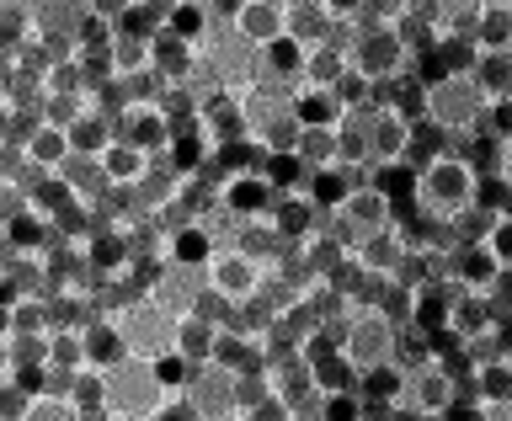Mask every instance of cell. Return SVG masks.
<instances>
[{"instance_id":"47","label":"cell","mask_w":512,"mask_h":421,"mask_svg":"<svg viewBox=\"0 0 512 421\" xmlns=\"http://www.w3.org/2000/svg\"><path fill=\"white\" fill-rule=\"evenodd\" d=\"M336 102H342V112H358V107H374V80H363L358 70H347L342 80H336Z\"/></svg>"},{"instance_id":"41","label":"cell","mask_w":512,"mask_h":421,"mask_svg":"<svg viewBox=\"0 0 512 421\" xmlns=\"http://www.w3.org/2000/svg\"><path fill=\"white\" fill-rule=\"evenodd\" d=\"M70 400H75L80 421H86V416L102 421V368H80L75 384H70Z\"/></svg>"},{"instance_id":"61","label":"cell","mask_w":512,"mask_h":421,"mask_svg":"<svg viewBox=\"0 0 512 421\" xmlns=\"http://www.w3.org/2000/svg\"><path fill=\"white\" fill-rule=\"evenodd\" d=\"M507 96H512V91H507Z\"/></svg>"},{"instance_id":"1","label":"cell","mask_w":512,"mask_h":421,"mask_svg":"<svg viewBox=\"0 0 512 421\" xmlns=\"http://www.w3.org/2000/svg\"><path fill=\"white\" fill-rule=\"evenodd\" d=\"M475 198H480V171L470 166V155L438 150V155H427L422 166L411 171V208L422 219L448 224L454 214H464Z\"/></svg>"},{"instance_id":"57","label":"cell","mask_w":512,"mask_h":421,"mask_svg":"<svg viewBox=\"0 0 512 421\" xmlns=\"http://www.w3.org/2000/svg\"><path fill=\"white\" fill-rule=\"evenodd\" d=\"M0 336H11V304H0Z\"/></svg>"},{"instance_id":"42","label":"cell","mask_w":512,"mask_h":421,"mask_svg":"<svg viewBox=\"0 0 512 421\" xmlns=\"http://www.w3.org/2000/svg\"><path fill=\"white\" fill-rule=\"evenodd\" d=\"M262 64H267V70H278V75H288V80H299V70H304V43H294V38L283 32L278 43L262 48Z\"/></svg>"},{"instance_id":"59","label":"cell","mask_w":512,"mask_h":421,"mask_svg":"<svg viewBox=\"0 0 512 421\" xmlns=\"http://www.w3.org/2000/svg\"><path fill=\"white\" fill-rule=\"evenodd\" d=\"M0 235H6V219H0Z\"/></svg>"},{"instance_id":"8","label":"cell","mask_w":512,"mask_h":421,"mask_svg":"<svg viewBox=\"0 0 512 421\" xmlns=\"http://www.w3.org/2000/svg\"><path fill=\"white\" fill-rule=\"evenodd\" d=\"M336 347H342V358L358 368V374H368V368L400 358V320H390L384 310H358L342 326V342Z\"/></svg>"},{"instance_id":"51","label":"cell","mask_w":512,"mask_h":421,"mask_svg":"<svg viewBox=\"0 0 512 421\" xmlns=\"http://www.w3.org/2000/svg\"><path fill=\"white\" fill-rule=\"evenodd\" d=\"M27 400H32V390H22L16 379H6L0 384V421H27Z\"/></svg>"},{"instance_id":"32","label":"cell","mask_w":512,"mask_h":421,"mask_svg":"<svg viewBox=\"0 0 512 421\" xmlns=\"http://www.w3.org/2000/svg\"><path fill=\"white\" fill-rule=\"evenodd\" d=\"M470 75L486 86V96H507L512 91V48H480Z\"/></svg>"},{"instance_id":"39","label":"cell","mask_w":512,"mask_h":421,"mask_svg":"<svg viewBox=\"0 0 512 421\" xmlns=\"http://www.w3.org/2000/svg\"><path fill=\"white\" fill-rule=\"evenodd\" d=\"M48 363L86 368V336H80V326H59V331H48Z\"/></svg>"},{"instance_id":"44","label":"cell","mask_w":512,"mask_h":421,"mask_svg":"<svg viewBox=\"0 0 512 421\" xmlns=\"http://www.w3.org/2000/svg\"><path fill=\"white\" fill-rule=\"evenodd\" d=\"M347 176H342V166H320L315 171V182H310V198L320 203V208H342V198H347Z\"/></svg>"},{"instance_id":"33","label":"cell","mask_w":512,"mask_h":421,"mask_svg":"<svg viewBox=\"0 0 512 421\" xmlns=\"http://www.w3.org/2000/svg\"><path fill=\"white\" fill-rule=\"evenodd\" d=\"M32 38H38L32 11L16 6V0H0V54H16V48H27Z\"/></svg>"},{"instance_id":"18","label":"cell","mask_w":512,"mask_h":421,"mask_svg":"<svg viewBox=\"0 0 512 421\" xmlns=\"http://www.w3.org/2000/svg\"><path fill=\"white\" fill-rule=\"evenodd\" d=\"M230 27H235L251 48H267V43H278L283 32H288V6H272V0H246Z\"/></svg>"},{"instance_id":"37","label":"cell","mask_w":512,"mask_h":421,"mask_svg":"<svg viewBox=\"0 0 512 421\" xmlns=\"http://www.w3.org/2000/svg\"><path fill=\"white\" fill-rule=\"evenodd\" d=\"M27 421H80V411H75V400L64 390H32Z\"/></svg>"},{"instance_id":"4","label":"cell","mask_w":512,"mask_h":421,"mask_svg":"<svg viewBox=\"0 0 512 421\" xmlns=\"http://www.w3.org/2000/svg\"><path fill=\"white\" fill-rule=\"evenodd\" d=\"M182 400L192 421H240V368H230L224 358L192 363Z\"/></svg>"},{"instance_id":"14","label":"cell","mask_w":512,"mask_h":421,"mask_svg":"<svg viewBox=\"0 0 512 421\" xmlns=\"http://www.w3.org/2000/svg\"><path fill=\"white\" fill-rule=\"evenodd\" d=\"M406 256H411V240H406V230H400V219L390 224V230L363 235L358 246H352V262H358L363 272H374V278H400Z\"/></svg>"},{"instance_id":"3","label":"cell","mask_w":512,"mask_h":421,"mask_svg":"<svg viewBox=\"0 0 512 421\" xmlns=\"http://www.w3.org/2000/svg\"><path fill=\"white\" fill-rule=\"evenodd\" d=\"M491 96L475 75H432L422 80V118L443 134H459V128H475L486 118Z\"/></svg>"},{"instance_id":"53","label":"cell","mask_w":512,"mask_h":421,"mask_svg":"<svg viewBox=\"0 0 512 421\" xmlns=\"http://www.w3.org/2000/svg\"><path fill=\"white\" fill-rule=\"evenodd\" d=\"M86 11H96V16H107V22L123 27V16L139 11V6H134V0H86Z\"/></svg>"},{"instance_id":"56","label":"cell","mask_w":512,"mask_h":421,"mask_svg":"<svg viewBox=\"0 0 512 421\" xmlns=\"http://www.w3.org/2000/svg\"><path fill=\"white\" fill-rule=\"evenodd\" d=\"M16 379V358H11V336H0V384Z\"/></svg>"},{"instance_id":"9","label":"cell","mask_w":512,"mask_h":421,"mask_svg":"<svg viewBox=\"0 0 512 421\" xmlns=\"http://www.w3.org/2000/svg\"><path fill=\"white\" fill-rule=\"evenodd\" d=\"M459 411V379L448 374L438 358L416 363L406 374V400H400L395 416H416V421H438V416H454Z\"/></svg>"},{"instance_id":"19","label":"cell","mask_w":512,"mask_h":421,"mask_svg":"<svg viewBox=\"0 0 512 421\" xmlns=\"http://www.w3.org/2000/svg\"><path fill=\"white\" fill-rule=\"evenodd\" d=\"M59 176L70 182V192L80 203H102L107 192H112V182H107V166H102V155H86V150H70L64 155V166H59Z\"/></svg>"},{"instance_id":"6","label":"cell","mask_w":512,"mask_h":421,"mask_svg":"<svg viewBox=\"0 0 512 421\" xmlns=\"http://www.w3.org/2000/svg\"><path fill=\"white\" fill-rule=\"evenodd\" d=\"M112 315V326H118V336H123V347H128V358H166V352L176 347V315H166L155 299H144V294H134V299H123L118 310H107Z\"/></svg>"},{"instance_id":"17","label":"cell","mask_w":512,"mask_h":421,"mask_svg":"<svg viewBox=\"0 0 512 421\" xmlns=\"http://www.w3.org/2000/svg\"><path fill=\"white\" fill-rule=\"evenodd\" d=\"M64 155H70V134H64L59 123L38 118V123L22 134V166H32V171H59Z\"/></svg>"},{"instance_id":"49","label":"cell","mask_w":512,"mask_h":421,"mask_svg":"<svg viewBox=\"0 0 512 421\" xmlns=\"http://www.w3.org/2000/svg\"><path fill=\"white\" fill-rule=\"evenodd\" d=\"M480 246H486L496 262H512V208H496V219H491V230Z\"/></svg>"},{"instance_id":"13","label":"cell","mask_w":512,"mask_h":421,"mask_svg":"<svg viewBox=\"0 0 512 421\" xmlns=\"http://www.w3.org/2000/svg\"><path fill=\"white\" fill-rule=\"evenodd\" d=\"M368 128H374V166H406V155H411V128H416L411 112H400L395 102H374V118H368Z\"/></svg>"},{"instance_id":"45","label":"cell","mask_w":512,"mask_h":421,"mask_svg":"<svg viewBox=\"0 0 512 421\" xmlns=\"http://www.w3.org/2000/svg\"><path fill=\"white\" fill-rule=\"evenodd\" d=\"M320 421H368V406H363L358 384H352V390H326V411H320Z\"/></svg>"},{"instance_id":"2","label":"cell","mask_w":512,"mask_h":421,"mask_svg":"<svg viewBox=\"0 0 512 421\" xmlns=\"http://www.w3.org/2000/svg\"><path fill=\"white\" fill-rule=\"evenodd\" d=\"M166 379L150 358H123L102 368V421H166Z\"/></svg>"},{"instance_id":"24","label":"cell","mask_w":512,"mask_h":421,"mask_svg":"<svg viewBox=\"0 0 512 421\" xmlns=\"http://www.w3.org/2000/svg\"><path fill=\"white\" fill-rule=\"evenodd\" d=\"M262 176L272 182V192H278V198H288V192H310L315 166H310L299 150H288V155H267V160H262Z\"/></svg>"},{"instance_id":"26","label":"cell","mask_w":512,"mask_h":421,"mask_svg":"<svg viewBox=\"0 0 512 421\" xmlns=\"http://www.w3.org/2000/svg\"><path fill=\"white\" fill-rule=\"evenodd\" d=\"M219 251V240L208 235L203 219H187L182 230H171V262H187V267H208V256Z\"/></svg>"},{"instance_id":"7","label":"cell","mask_w":512,"mask_h":421,"mask_svg":"<svg viewBox=\"0 0 512 421\" xmlns=\"http://www.w3.org/2000/svg\"><path fill=\"white\" fill-rule=\"evenodd\" d=\"M411 59H416V48L400 27H358V38L347 48V70H358L363 80H374V86L400 80L411 70Z\"/></svg>"},{"instance_id":"36","label":"cell","mask_w":512,"mask_h":421,"mask_svg":"<svg viewBox=\"0 0 512 421\" xmlns=\"http://www.w3.org/2000/svg\"><path fill=\"white\" fill-rule=\"evenodd\" d=\"M6 235H11L22 251H43V246H48V235H54V230H48V219L38 214V208H22L16 219H6Z\"/></svg>"},{"instance_id":"22","label":"cell","mask_w":512,"mask_h":421,"mask_svg":"<svg viewBox=\"0 0 512 421\" xmlns=\"http://www.w3.org/2000/svg\"><path fill=\"white\" fill-rule=\"evenodd\" d=\"M80 336H86V368H112V363L128 358V347H123L118 326H112V315H91L86 326H80Z\"/></svg>"},{"instance_id":"52","label":"cell","mask_w":512,"mask_h":421,"mask_svg":"<svg viewBox=\"0 0 512 421\" xmlns=\"http://www.w3.org/2000/svg\"><path fill=\"white\" fill-rule=\"evenodd\" d=\"M363 6L368 0H320V11H326L331 22H352V27L363 22Z\"/></svg>"},{"instance_id":"28","label":"cell","mask_w":512,"mask_h":421,"mask_svg":"<svg viewBox=\"0 0 512 421\" xmlns=\"http://www.w3.org/2000/svg\"><path fill=\"white\" fill-rule=\"evenodd\" d=\"M432 59H438V75H470L475 59H480V43L470 32H443V38L432 43Z\"/></svg>"},{"instance_id":"16","label":"cell","mask_w":512,"mask_h":421,"mask_svg":"<svg viewBox=\"0 0 512 421\" xmlns=\"http://www.w3.org/2000/svg\"><path fill=\"white\" fill-rule=\"evenodd\" d=\"M150 64H155V75L166 80V86H176V80H187L192 64H198V43L176 38L171 27H155L150 32Z\"/></svg>"},{"instance_id":"12","label":"cell","mask_w":512,"mask_h":421,"mask_svg":"<svg viewBox=\"0 0 512 421\" xmlns=\"http://www.w3.org/2000/svg\"><path fill=\"white\" fill-rule=\"evenodd\" d=\"M203 278H208V288H214V294H224L230 304H240V299L256 294V283H262V262H256V256H246L240 246H219L214 256H208Z\"/></svg>"},{"instance_id":"60","label":"cell","mask_w":512,"mask_h":421,"mask_svg":"<svg viewBox=\"0 0 512 421\" xmlns=\"http://www.w3.org/2000/svg\"><path fill=\"white\" fill-rule=\"evenodd\" d=\"M134 6H144V0H134Z\"/></svg>"},{"instance_id":"21","label":"cell","mask_w":512,"mask_h":421,"mask_svg":"<svg viewBox=\"0 0 512 421\" xmlns=\"http://www.w3.org/2000/svg\"><path fill=\"white\" fill-rule=\"evenodd\" d=\"M267 219H272V230H278L283 240H304L315 230V219H320V203L310 198V192H288V198H278L267 208Z\"/></svg>"},{"instance_id":"43","label":"cell","mask_w":512,"mask_h":421,"mask_svg":"<svg viewBox=\"0 0 512 421\" xmlns=\"http://www.w3.org/2000/svg\"><path fill=\"white\" fill-rule=\"evenodd\" d=\"M491 219H496V208H486V203H470L464 214H454L448 219V230H454V240H486V230H491Z\"/></svg>"},{"instance_id":"31","label":"cell","mask_w":512,"mask_h":421,"mask_svg":"<svg viewBox=\"0 0 512 421\" xmlns=\"http://www.w3.org/2000/svg\"><path fill=\"white\" fill-rule=\"evenodd\" d=\"M288 38L294 43H326L331 38V16L320 11V6H310V0H294V6H288Z\"/></svg>"},{"instance_id":"55","label":"cell","mask_w":512,"mask_h":421,"mask_svg":"<svg viewBox=\"0 0 512 421\" xmlns=\"http://www.w3.org/2000/svg\"><path fill=\"white\" fill-rule=\"evenodd\" d=\"M240 6H246V0H203V11L214 16V22H235Z\"/></svg>"},{"instance_id":"38","label":"cell","mask_w":512,"mask_h":421,"mask_svg":"<svg viewBox=\"0 0 512 421\" xmlns=\"http://www.w3.org/2000/svg\"><path fill=\"white\" fill-rule=\"evenodd\" d=\"M176 38H187V43H203V32L214 27V16L203 11V0H176V11H171V22H166Z\"/></svg>"},{"instance_id":"20","label":"cell","mask_w":512,"mask_h":421,"mask_svg":"<svg viewBox=\"0 0 512 421\" xmlns=\"http://www.w3.org/2000/svg\"><path fill=\"white\" fill-rule=\"evenodd\" d=\"M294 118H299V128H336L342 123V102H336L331 86L294 80Z\"/></svg>"},{"instance_id":"25","label":"cell","mask_w":512,"mask_h":421,"mask_svg":"<svg viewBox=\"0 0 512 421\" xmlns=\"http://www.w3.org/2000/svg\"><path fill=\"white\" fill-rule=\"evenodd\" d=\"M342 75H347V48H336L331 38L304 48V70H299V80H310V86H336Z\"/></svg>"},{"instance_id":"27","label":"cell","mask_w":512,"mask_h":421,"mask_svg":"<svg viewBox=\"0 0 512 421\" xmlns=\"http://www.w3.org/2000/svg\"><path fill=\"white\" fill-rule=\"evenodd\" d=\"M70 134V150H86V155H102L112 139H118V118H107V112H80V118L64 128Z\"/></svg>"},{"instance_id":"54","label":"cell","mask_w":512,"mask_h":421,"mask_svg":"<svg viewBox=\"0 0 512 421\" xmlns=\"http://www.w3.org/2000/svg\"><path fill=\"white\" fill-rule=\"evenodd\" d=\"M496 182L512 192V139H496Z\"/></svg>"},{"instance_id":"15","label":"cell","mask_w":512,"mask_h":421,"mask_svg":"<svg viewBox=\"0 0 512 421\" xmlns=\"http://www.w3.org/2000/svg\"><path fill=\"white\" fill-rule=\"evenodd\" d=\"M219 203L240 219H256L278 203V192H272V182L262 171H219Z\"/></svg>"},{"instance_id":"34","label":"cell","mask_w":512,"mask_h":421,"mask_svg":"<svg viewBox=\"0 0 512 421\" xmlns=\"http://www.w3.org/2000/svg\"><path fill=\"white\" fill-rule=\"evenodd\" d=\"M470 38L480 48H512V6H480Z\"/></svg>"},{"instance_id":"30","label":"cell","mask_w":512,"mask_h":421,"mask_svg":"<svg viewBox=\"0 0 512 421\" xmlns=\"http://www.w3.org/2000/svg\"><path fill=\"white\" fill-rule=\"evenodd\" d=\"M80 16H86V0H38L32 6V27L38 32H80Z\"/></svg>"},{"instance_id":"29","label":"cell","mask_w":512,"mask_h":421,"mask_svg":"<svg viewBox=\"0 0 512 421\" xmlns=\"http://www.w3.org/2000/svg\"><path fill=\"white\" fill-rule=\"evenodd\" d=\"M112 80H123V75H139V70H155L150 64V38L144 32H128V27H118V38H112Z\"/></svg>"},{"instance_id":"10","label":"cell","mask_w":512,"mask_h":421,"mask_svg":"<svg viewBox=\"0 0 512 421\" xmlns=\"http://www.w3.org/2000/svg\"><path fill=\"white\" fill-rule=\"evenodd\" d=\"M208 288L203 278V267H187V262H160L150 272V283H144V299H155L166 315L176 320H187L192 310H198V294Z\"/></svg>"},{"instance_id":"5","label":"cell","mask_w":512,"mask_h":421,"mask_svg":"<svg viewBox=\"0 0 512 421\" xmlns=\"http://www.w3.org/2000/svg\"><path fill=\"white\" fill-rule=\"evenodd\" d=\"M198 64H203V70L214 75L230 96H240V91L256 80V70H262V48H251L230 22H214V27L203 32V43H198Z\"/></svg>"},{"instance_id":"11","label":"cell","mask_w":512,"mask_h":421,"mask_svg":"<svg viewBox=\"0 0 512 421\" xmlns=\"http://www.w3.org/2000/svg\"><path fill=\"white\" fill-rule=\"evenodd\" d=\"M118 139L150 150L155 160L171 155V139H176V118L166 112V102H128L118 112Z\"/></svg>"},{"instance_id":"35","label":"cell","mask_w":512,"mask_h":421,"mask_svg":"<svg viewBox=\"0 0 512 421\" xmlns=\"http://www.w3.org/2000/svg\"><path fill=\"white\" fill-rule=\"evenodd\" d=\"M214 326L198 315H187V320H176V352H182L187 363H203V358H214Z\"/></svg>"},{"instance_id":"23","label":"cell","mask_w":512,"mask_h":421,"mask_svg":"<svg viewBox=\"0 0 512 421\" xmlns=\"http://www.w3.org/2000/svg\"><path fill=\"white\" fill-rule=\"evenodd\" d=\"M102 166H107V182L112 187H134L139 176L155 166V155L139 150V144H128V139H112L107 150H102Z\"/></svg>"},{"instance_id":"40","label":"cell","mask_w":512,"mask_h":421,"mask_svg":"<svg viewBox=\"0 0 512 421\" xmlns=\"http://www.w3.org/2000/svg\"><path fill=\"white\" fill-rule=\"evenodd\" d=\"M315 379H320V390H352V384H358V368L342 358V347H331L315 358Z\"/></svg>"},{"instance_id":"50","label":"cell","mask_w":512,"mask_h":421,"mask_svg":"<svg viewBox=\"0 0 512 421\" xmlns=\"http://www.w3.org/2000/svg\"><path fill=\"white\" fill-rule=\"evenodd\" d=\"M80 48H112V38H118V22H107V16H96V11H86L80 16Z\"/></svg>"},{"instance_id":"48","label":"cell","mask_w":512,"mask_h":421,"mask_svg":"<svg viewBox=\"0 0 512 421\" xmlns=\"http://www.w3.org/2000/svg\"><path fill=\"white\" fill-rule=\"evenodd\" d=\"M80 86H86V75H80L75 59H59V64H48V70H43V96H70Z\"/></svg>"},{"instance_id":"58","label":"cell","mask_w":512,"mask_h":421,"mask_svg":"<svg viewBox=\"0 0 512 421\" xmlns=\"http://www.w3.org/2000/svg\"><path fill=\"white\" fill-rule=\"evenodd\" d=\"M16 6H27V11H32V6H38V0H16Z\"/></svg>"},{"instance_id":"46","label":"cell","mask_w":512,"mask_h":421,"mask_svg":"<svg viewBox=\"0 0 512 421\" xmlns=\"http://www.w3.org/2000/svg\"><path fill=\"white\" fill-rule=\"evenodd\" d=\"M299 155L310 160L315 171L336 166V134H331V128H304V134H299Z\"/></svg>"}]
</instances>
